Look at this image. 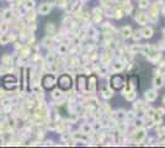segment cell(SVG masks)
<instances>
[{
	"label": "cell",
	"mask_w": 165,
	"mask_h": 148,
	"mask_svg": "<svg viewBox=\"0 0 165 148\" xmlns=\"http://www.w3.org/2000/svg\"><path fill=\"white\" fill-rule=\"evenodd\" d=\"M121 34H122V36L123 37H131V35H132V30H131V27L129 26H125L122 29V31H121Z\"/></svg>",
	"instance_id": "cell-10"
},
{
	"label": "cell",
	"mask_w": 165,
	"mask_h": 148,
	"mask_svg": "<svg viewBox=\"0 0 165 148\" xmlns=\"http://www.w3.org/2000/svg\"><path fill=\"white\" fill-rule=\"evenodd\" d=\"M11 18H12V10L6 9V10L3 12V19H4L5 21H9V20H11Z\"/></svg>",
	"instance_id": "cell-11"
},
{
	"label": "cell",
	"mask_w": 165,
	"mask_h": 148,
	"mask_svg": "<svg viewBox=\"0 0 165 148\" xmlns=\"http://www.w3.org/2000/svg\"><path fill=\"white\" fill-rule=\"evenodd\" d=\"M0 103H1L3 106H10L11 100H10L9 97H4V99H1V101H0Z\"/></svg>",
	"instance_id": "cell-18"
},
{
	"label": "cell",
	"mask_w": 165,
	"mask_h": 148,
	"mask_svg": "<svg viewBox=\"0 0 165 148\" xmlns=\"http://www.w3.org/2000/svg\"><path fill=\"white\" fill-rule=\"evenodd\" d=\"M126 97H127V100H133V99L136 97V93L134 92H129Z\"/></svg>",
	"instance_id": "cell-21"
},
{
	"label": "cell",
	"mask_w": 165,
	"mask_h": 148,
	"mask_svg": "<svg viewBox=\"0 0 165 148\" xmlns=\"http://www.w3.org/2000/svg\"><path fill=\"white\" fill-rule=\"evenodd\" d=\"M10 42V36L6 34H0V45L1 46H6L7 43Z\"/></svg>",
	"instance_id": "cell-6"
},
{
	"label": "cell",
	"mask_w": 165,
	"mask_h": 148,
	"mask_svg": "<svg viewBox=\"0 0 165 148\" xmlns=\"http://www.w3.org/2000/svg\"><path fill=\"white\" fill-rule=\"evenodd\" d=\"M134 35H136L134 36V40H139V38H141V34H139V32H136Z\"/></svg>",
	"instance_id": "cell-28"
},
{
	"label": "cell",
	"mask_w": 165,
	"mask_h": 148,
	"mask_svg": "<svg viewBox=\"0 0 165 148\" xmlns=\"http://www.w3.org/2000/svg\"><path fill=\"white\" fill-rule=\"evenodd\" d=\"M0 18H3V14L1 12H0Z\"/></svg>",
	"instance_id": "cell-30"
},
{
	"label": "cell",
	"mask_w": 165,
	"mask_h": 148,
	"mask_svg": "<svg viewBox=\"0 0 165 148\" xmlns=\"http://www.w3.org/2000/svg\"><path fill=\"white\" fill-rule=\"evenodd\" d=\"M148 5H149V1H148V0H139V6L141 7H147Z\"/></svg>",
	"instance_id": "cell-20"
},
{
	"label": "cell",
	"mask_w": 165,
	"mask_h": 148,
	"mask_svg": "<svg viewBox=\"0 0 165 148\" xmlns=\"http://www.w3.org/2000/svg\"><path fill=\"white\" fill-rule=\"evenodd\" d=\"M59 51H61L62 53H65V51H67V48H65L64 46H61V47H59Z\"/></svg>",
	"instance_id": "cell-27"
},
{
	"label": "cell",
	"mask_w": 165,
	"mask_h": 148,
	"mask_svg": "<svg viewBox=\"0 0 165 148\" xmlns=\"http://www.w3.org/2000/svg\"><path fill=\"white\" fill-rule=\"evenodd\" d=\"M0 83H1V78H0Z\"/></svg>",
	"instance_id": "cell-31"
},
{
	"label": "cell",
	"mask_w": 165,
	"mask_h": 148,
	"mask_svg": "<svg viewBox=\"0 0 165 148\" xmlns=\"http://www.w3.org/2000/svg\"><path fill=\"white\" fill-rule=\"evenodd\" d=\"M55 84V78L52 75V74H47V75L43 77L42 79V85L45 89H52Z\"/></svg>",
	"instance_id": "cell-2"
},
{
	"label": "cell",
	"mask_w": 165,
	"mask_h": 148,
	"mask_svg": "<svg viewBox=\"0 0 165 148\" xmlns=\"http://www.w3.org/2000/svg\"><path fill=\"white\" fill-rule=\"evenodd\" d=\"M25 7H26L27 10H32L35 7V1L34 0H27L26 1V5H25Z\"/></svg>",
	"instance_id": "cell-16"
},
{
	"label": "cell",
	"mask_w": 165,
	"mask_h": 148,
	"mask_svg": "<svg viewBox=\"0 0 165 148\" xmlns=\"http://www.w3.org/2000/svg\"><path fill=\"white\" fill-rule=\"evenodd\" d=\"M110 84L113 89H121L123 86V84H125V81H123V78L121 75H118V74H116V75H113L111 78V81Z\"/></svg>",
	"instance_id": "cell-3"
},
{
	"label": "cell",
	"mask_w": 165,
	"mask_h": 148,
	"mask_svg": "<svg viewBox=\"0 0 165 148\" xmlns=\"http://www.w3.org/2000/svg\"><path fill=\"white\" fill-rule=\"evenodd\" d=\"M113 68L116 69V70H117V69H118V70H121V69L123 68V65H122V63H116V64L113 65Z\"/></svg>",
	"instance_id": "cell-23"
},
{
	"label": "cell",
	"mask_w": 165,
	"mask_h": 148,
	"mask_svg": "<svg viewBox=\"0 0 165 148\" xmlns=\"http://www.w3.org/2000/svg\"><path fill=\"white\" fill-rule=\"evenodd\" d=\"M52 96H53L54 99H58V97H61V96H62V90H59V89H57V90H53V93H52Z\"/></svg>",
	"instance_id": "cell-17"
},
{
	"label": "cell",
	"mask_w": 165,
	"mask_h": 148,
	"mask_svg": "<svg viewBox=\"0 0 165 148\" xmlns=\"http://www.w3.org/2000/svg\"><path fill=\"white\" fill-rule=\"evenodd\" d=\"M164 101H165V99H164Z\"/></svg>",
	"instance_id": "cell-32"
},
{
	"label": "cell",
	"mask_w": 165,
	"mask_h": 148,
	"mask_svg": "<svg viewBox=\"0 0 165 148\" xmlns=\"http://www.w3.org/2000/svg\"><path fill=\"white\" fill-rule=\"evenodd\" d=\"M155 112H156V115H159V116H163L164 115V109H158V110H155Z\"/></svg>",
	"instance_id": "cell-26"
},
{
	"label": "cell",
	"mask_w": 165,
	"mask_h": 148,
	"mask_svg": "<svg viewBox=\"0 0 165 148\" xmlns=\"http://www.w3.org/2000/svg\"><path fill=\"white\" fill-rule=\"evenodd\" d=\"M147 16L144 15V14H139L138 16H137V21H138V23L139 25H145V22H147Z\"/></svg>",
	"instance_id": "cell-12"
},
{
	"label": "cell",
	"mask_w": 165,
	"mask_h": 148,
	"mask_svg": "<svg viewBox=\"0 0 165 148\" xmlns=\"http://www.w3.org/2000/svg\"><path fill=\"white\" fill-rule=\"evenodd\" d=\"M4 83V86L6 89H10V90H14L18 88V80H15V81H11V83H9V81H3Z\"/></svg>",
	"instance_id": "cell-8"
},
{
	"label": "cell",
	"mask_w": 165,
	"mask_h": 148,
	"mask_svg": "<svg viewBox=\"0 0 165 148\" xmlns=\"http://www.w3.org/2000/svg\"><path fill=\"white\" fill-rule=\"evenodd\" d=\"M4 144V139L1 138V137H0V146H3Z\"/></svg>",
	"instance_id": "cell-29"
},
{
	"label": "cell",
	"mask_w": 165,
	"mask_h": 148,
	"mask_svg": "<svg viewBox=\"0 0 165 148\" xmlns=\"http://www.w3.org/2000/svg\"><path fill=\"white\" fill-rule=\"evenodd\" d=\"M134 137H136V141L141 142L142 139L145 137V130H143V128H141V127H139V128L136 131V135H134Z\"/></svg>",
	"instance_id": "cell-5"
},
{
	"label": "cell",
	"mask_w": 165,
	"mask_h": 148,
	"mask_svg": "<svg viewBox=\"0 0 165 148\" xmlns=\"http://www.w3.org/2000/svg\"><path fill=\"white\" fill-rule=\"evenodd\" d=\"M7 31V25L6 23H1L0 25V34H5Z\"/></svg>",
	"instance_id": "cell-19"
},
{
	"label": "cell",
	"mask_w": 165,
	"mask_h": 148,
	"mask_svg": "<svg viewBox=\"0 0 165 148\" xmlns=\"http://www.w3.org/2000/svg\"><path fill=\"white\" fill-rule=\"evenodd\" d=\"M58 84H59V89L61 90H68L72 88V78L68 74H63L58 79Z\"/></svg>",
	"instance_id": "cell-1"
},
{
	"label": "cell",
	"mask_w": 165,
	"mask_h": 148,
	"mask_svg": "<svg viewBox=\"0 0 165 148\" xmlns=\"http://www.w3.org/2000/svg\"><path fill=\"white\" fill-rule=\"evenodd\" d=\"M142 36L145 37V38H150L153 36V30L150 27H145L143 31H142Z\"/></svg>",
	"instance_id": "cell-9"
},
{
	"label": "cell",
	"mask_w": 165,
	"mask_h": 148,
	"mask_svg": "<svg viewBox=\"0 0 165 148\" xmlns=\"http://www.w3.org/2000/svg\"><path fill=\"white\" fill-rule=\"evenodd\" d=\"M85 80H86L85 77H79V79H78V83H80L79 86L81 90H85Z\"/></svg>",
	"instance_id": "cell-15"
},
{
	"label": "cell",
	"mask_w": 165,
	"mask_h": 148,
	"mask_svg": "<svg viewBox=\"0 0 165 148\" xmlns=\"http://www.w3.org/2000/svg\"><path fill=\"white\" fill-rule=\"evenodd\" d=\"M156 96H158V94H156L154 90H148V92L145 93V99H147V100H149V101L155 100Z\"/></svg>",
	"instance_id": "cell-7"
},
{
	"label": "cell",
	"mask_w": 165,
	"mask_h": 148,
	"mask_svg": "<svg viewBox=\"0 0 165 148\" xmlns=\"http://www.w3.org/2000/svg\"><path fill=\"white\" fill-rule=\"evenodd\" d=\"M90 130H91V127H90L89 125H84V126H82V132H84V133H86L88 131H90Z\"/></svg>",
	"instance_id": "cell-24"
},
{
	"label": "cell",
	"mask_w": 165,
	"mask_h": 148,
	"mask_svg": "<svg viewBox=\"0 0 165 148\" xmlns=\"http://www.w3.org/2000/svg\"><path fill=\"white\" fill-rule=\"evenodd\" d=\"M1 62L5 65H11L12 64V58H11L10 56H4L3 58H1Z\"/></svg>",
	"instance_id": "cell-14"
},
{
	"label": "cell",
	"mask_w": 165,
	"mask_h": 148,
	"mask_svg": "<svg viewBox=\"0 0 165 148\" xmlns=\"http://www.w3.org/2000/svg\"><path fill=\"white\" fill-rule=\"evenodd\" d=\"M142 125H143V120H141V119H139V120H136V127H142Z\"/></svg>",
	"instance_id": "cell-22"
},
{
	"label": "cell",
	"mask_w": 165,
	"mask_h": 148,
	"mask_svg": "<svg viewBox=\"0 0 165 148\" xmlns=\"http://www.w3.org/2000/svg\"><path fill=\"white\" fill-rule=\"evenodd\" d=\"M51 9H52V6L49 5V4H47V3H45V4H41V5H39L38 12H39L41 15H47V14H49Z\"/></svg>",
	"instance_id": "cell-4"
},
{
	"label": "cell",
	"mask_w": 165,
	"mask_h": 148,
	"mask_svg": "<svg viewBox=\"0 0 165 148\" xmlns=\"http://www.w3.org/2000/svg\"><path fill=\"white\" fill-rule=\"evenodd\" d=\"M102 94H104V96L105 97H111V92H106V90H102Z\"/></svg>",
	"instance_id": "cell-25"
},
{
	"label": "cell",
	"mask_w": 165,
	"mask_h": 148,
	"mask_svg": "<svg viewBox=\"0 0 165 148\" xmlns=\"http://www.w3.org/2000/svg\"><path fill=\"white\" fill-rule=\"evenodd\" d=\"M164 84V79H163V77H155L154 78V85L155 86H158V88H160L161 85Z\"/></svg>",
	"instance_id": "cell-13"
}]
</instances>
